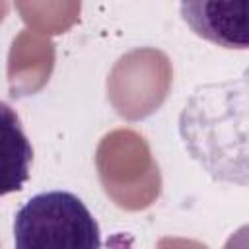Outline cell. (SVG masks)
Masks as SVG:
<instances>
[{
	"mask_svg": "<svg viewBox=\"0 0 249 249\" xmlns=\"http://www.w3.org/2000/svg\"><path fill=\"white\" fill-rule=\"evenodd\" d=\"M14 249H101V231L78 195L54 189L19 206L14 216Z\"/></svg>",
	"mask_w": 249,
	"mask_h": 249,
	"instance_id": "obj_1",
	"label": "cell"
},
{
	"mask_svg": "<svg viewBox=\"0 0 249 249\" xmlns=\"http://www.w3.org/2000/svg\"><path fill=\"white\" fill-rule=\"evenodd\" d=\"M33 146L14 107L0 101V196L18 193L29 179Z\"/></svg>",
	"mask_w": 249,
	"mask_h": 249,
	"instance_id": "obj_3",
	"label": "cell"
},
{
	"mask_svg": "<svg viewBox=\"0 0 249 249\" xmlns=\"http://www.w3.org/2000/svg\"><path fill=\"white\" fill-rule=\"evenodd\" d=\"M181 16L202 39L226 49L247 47V2H183Z\"/></svg>",
	"mask_w": 249,
	"mask_h": 249,
	"instance_id": "obj_2",
	"label": "cell"
}]
</instances>
